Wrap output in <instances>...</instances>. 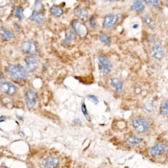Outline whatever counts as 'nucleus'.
<instances>
[{"instance_id":"26","label":"nucleus","mask_w":168,"mask_h":168,"mask_svg":"<svg viewBox=\"0 0 168 168\" xmlns=\"http://www.w3.org/2000/svg\"><path fill=\"white\" fill-rule=\"evenodd\" d=\"M81 110H82V112L84 115L85 118L87 119V120H88V121H90V118L89 117L88 112H87V109H86V106L84 102L81 105Z\"/></svg>"},{"instance_id":"32","label":"nucleus","mask_w":168,"mask_h":168,"mask_svg":"<svg viewBox=\"0 0 168 168\" xmlns=\"http://www.w3.org/2000/svg\"><path fill=\"white\" fill-rule=\"evenodd\" d=\"M138 27V24H135L133 25V28L134 29H137Z\"/></svg>"},{"instance_id":"6","label":"nucleus","mask_w":168,"mask_h":168,"mask_svg":"<svg viewBox=\"0 0 168 168\" xmlns=\"http://www.w3.org/2000/svg\"><path fill=\"white\" fill-rule=\"evenodd\" d=\"M119 18V15L118 14L106 15L105 17L103 22V28L105 29H109L112 27L117 23Z\"/></svg>"},{"instance_id":"12","label":"nucleus","mask_w":168,"mask_h":168,"mask_svg":"<svg viewBox=\"0 0 168 168\" xmlns=\"http://www.w3.org/2000/svg\"><path fill=\"white\" fill-rule=\"evenodd\" d=\"M25 62L27 64V68L29 71L33 72L35 71L38 66L37 59L33 57H28L25 59Z\"/></svg>"},{"instance_id":"29","label":"nucleus","mask_w":168,"mask_h":168,"mask_svg":"<svg viewBox=\"0 0 168 168\" xmlns=\"http://www.w3.org/2000/svg\"><path fill=\"white\" fill-rule=\"evenodd\" d=\"M90 25L93 29H96L97 28V24H96V20H95V17L93 16L90 20Z\"/></svg>"},{"instance_id":"30","label":"nucleus","mask_w":168,"mask_h":168,"mask_svg":"<svg viewBox=\"0 0 168 168\" xmlns=\"http://www.w3.org/2000/svg\"><path fill=\"white\" fill-rule=\"evenodd\" d=\"M8 4V0H0V8H3Z\"/></svg>"},{"instance_id":"16","label":"nucleus","mask_w":168,"mask_h":168,"mask_svg":"<svg viewBox=\"0 0 168 168\" xmlns=\"http://www.w3.org/2000/svg\"><path fill=\"white\" fill-rule=\"evenodd\" d=\"M144 8L145 7L140 0L135 1L132 5L131 6V9L132 10L139 12V13L143 12V10H144Z\"/></svg>"},{"instance_id":"13","label":"nucleus","mask_w":168,"mask_h":168,"mask_svg":"<svg viewBox=\"0 0 168 168\" xmlns=\"http://www.w3.org/2000/svg\"><path fill=\"white\" fill-rule=\"evenodd\" d=\"M26 101L29 108H32L33 107L36 102V95L35 92L32 90L28 91L26 94Z\"/></svg>"},{"instance_id":"27","label":"nucleus","mask_w":168,"mask_h":168,"mask_svg":"<svg viewBox=\"0 0 168 168\" xmlns=\"http://www.w3.org/2000/svg\"><path fill=\"white\" fill-rule=\"evenodd\" d=\"M145 2L148 4L150 3L155 8H157L159 6V3L158 2V0H145Z\"/></svg>"},{"instance_id":"21","label":"nucleus","mask_w":168,"mask_h":168,"mask_svg":"<svg viewBox=\"0 0 168 168\" xmlns=\"http://www.w3.org/2000/svg\"><path fill=\"white\" fill-rule=\"evenodd\" d=\"M66 38L64 40V43L68 44L71 43V41L74 38V34L73 31L70 29H68L65 31Z\"/></svg>"},{"instance_id":"24","label":"nucleus","mask_w":168,"mask_h":168,"mask_svg":"<svg viewBox=\"0 0 168 168\" xmlns=\"http://www.w3.org/2000/svg\"><path fill=\"white\" fill-rule=\"evenodd\" d=\"M23 8L21 7H17L15 12V16L19 20L23 18Z\"/></svg>"},{"instance_id":"14","label":"nucleus","mask_w":168,"mask_h":168,"mask_svg":"<svg viewBox=\"0 0 168 168\" xmlns=\"http://www.w3.org/2000/svg\"><path fill=\"white\" fill-rule=\"evenodd\" d=\"M28 19L34 21L38 24H41L44 22V17L40 13L34 11L33 13H32V15L29 17Z\"/></svg>"},{"instance_id":"8","label":"nucleus","mask_w":168,"mask_h":168,"mask_svg":"<svg viewBox=\"0 0 168 168\" xmlns=\"http://www.w3.org/2000/svg\"><path fill=\"white\" fill-rule=\"evenodd\" d=\"M98 59L102 66V71L104 75L108 74L111 69V62L106 57L103 56H99Z\"/></svg>"},{"instance_id":"9","label":"nucleus","mask_w":168,"mask_h":168,"mask_svg":"<svg viewBox=\"0 0 168 168\" xmlns=\"http://www.w3.org/2000/svg\"><path fill=\"white\" fill-rule=\"evenodd\" d=\"M166 148L167 146L165 144L162 143H158L151 148L150 153L152 156H157L162 154L165 151Z\"/></svg>"},{"instance_id":"5","label":"nucleus","mask_w":168,"mask_h":168,"mask_svg":"<svg viewBox=\"0 0 168 168\" xmlns=\"http://www.w3.org/2000/svg\"><path fill=\"white\" fill-rule=\"evenodd\" d=\"M59 160L56 157L49 156L44 159L41 163V168H56Z\"/></svg>"},{"instance_id":"3","label":"nucleus","mask_w":168,"mask_h":168,"mask_svg":"<svg viewBox=\"0 0 168 168\" xmlns=\"http://www.w3.org/2000/svg\"><path fill=\"white\" fill-rule=\"evenodd\" d=\"M73 28L78 36L80 38H85L88 33V29L84 23L78 20H73L72 23Z\"/></svg>"},{"instance_id":"18","label":"nucleus","mask_w":168,"mask_h":168,"mask_svg":"<svg viewBox=\"0 0 168 168\" xmlns=\"http://www.w3.org/2000/svg\"><path fill=\"white\" fill-rule=\"evenodd\" d=\"M51 13L53 16L55 17H58L63 14V10L60 7L54 6L51 8Z\"/></svg>"},{"instance_id":"17","label":"nucleus","mask_w":168,"mask_h":168,"mask_svg":"<svg viewBox=\"0 0 168 168\" xmlns=\"http://www.w3.org/2000/svg\"><path fill=\"white\" fill-rule=\"evenodd\" d=\"M141 139L138 137V136L136 135H133V136H130L128 138L126 141L127 145L130 147H133L139 144L141 142Z\"/></svg>"},{"instance_id":"11","label":"nucleus","mask_w":168,"mask_h":168,"mask_svg":"<svg viewBox=\"0 0 168 168\" xmlns=\"http://www.w3.org/2000/svg\"><path fill=\"white\" fill-rule=\"evenodd\" d=\"M74 14L78 18L83 21L87 20L89 17L88 11L82 8H77L74 9Z\"/></svg>"},{"instance_id":"7","label":"nucleus","mask_w":168,"mask_h":168,"mask_svg":"<svg viewBox=\"0 0 168 168\" xmlns=\"http://www.w3.org/2000/svg\"><path fill=\"white\" fill-rule=\"evenodd\" d=\"M0 91L8 95H13L16 93V87L10 83L3 82L0 84Z\"/></svg>"},{"instance_id":"20","label":"nucleus","mask_w":168,"mask_h":168,"mask_svg":"<svg viewBox=\"0 0 168 168\" xmlns=\"http://www.w3.org/2000/svg\"><path fill=\"white\" fill-rule=\"evenodd\" d=\"M143 20L144 23L147 25L148 27L151 29H154L156 25L154 21L152 20L151 17L148 15H144L143 16Z\"/></svg>"},{"instance_id":"23","label":"nucleus","mask_w":168,"mask_h":168,"mask_svg":"<svg viewBox=\"0 0 168 168\" xmlns=\"http://www.w3.org/2000/svg\"><path fill=\"white\" fill-rule=\"evenodd\" d=\"M99 39L101 42L105 44H109L110 43V39L109 37L105 33H101L99 35Z\"/></svg>"},{"instance_id":"15","label":"nucleus","mask_w":168,"mask_h":168,"mask_svg":"<svg viewBox=\"0 0 168 168\" xmlns=\"http://www.w3.org/2000/svg\"><path fill=\"white\" fill-rule=\"evenodd\" d=\"M112 86L116 88L118 94H121L123 90V84L122 82L117 78H113L111 80Z\"/></svg>"},{"instance_id":"10","label":"nucleus","mask_w":168,"mask_h":168,"mask_svg":"<svg viewBox=\"0 0 168 168\" xmlns=\"http://www.w3.org/2000/svg\"><path fill=\"white\" fill-rule=\"evenodd\" d=\"M151 55L157 59H161L164 55V51L161 45L159 43H155L151 51Z\"/></svg>"},{"instance_id":"4","label":"nucleus","mask_w":168,"mask_h":168,"mask_svg":"<svg viewBox=\"0 0 168 168\" xmlns=\"http://www.w3.org/2000/svg\"><path fill=\"white\" fill-rule=\"evenodd\" d=\"M21 49L24 53L30 55H36L39 54V51L36 45L30 41H25L22 43Z\"/></svg>"},{"instance_id":"19","label":"nucleus","mask_w":168,"mask_h":168,"mask_svg":"<svg viewBox=\"0 0 168 168\" xmlns=\"http://www.w3.org/2000/svg\"><path fill=\"white\" fill-rule=\"evenodd\" d=\"M0 35L3 37V38L7 41L11 39L14 36V34L9 31H7L3 28H0Z\"/></svg>"},{"instance_id":"28","label":"nucleus","mask_w":168,"mask_h":168,"mask_svg":"<svg viewBox=\"0 0 168 168\" xmlns=\"http://www.w3.org/2000/svg\"><path fill=\"white\" fill-rule=\"evenodd\" d=\"M88 99L93 103H94L95 105H97L99 102L97 98L94 95H89L88 96Z\"/></svg>"},{"instance_id":"31","label":"nucleus","mask_w":168,"mask_h":168,"mask_svg":"<svg viewBox=\"0 0 168 168\" xmlns=\"http://www.w3.org/2000/svg\"><path fill=\"white\" fill-rule=\"evenodd\" d=\"M105 2H114L118 1L119 0H103Z\"/></svg>"},{"instance_id":"25","label":"nucleus","mask_w":168,"mask_h":168,"mask_svg":"<svg viewBox=\"0 0 168 168\" xmlns=\"http://www.w3.org/2000/svg\"><path fill=\"white\" fill-rule=\"evenodd\" d=\"M44 8V6L41 2L37 0L34 4V11L40 13V11Z\"/></svg>"},{"instance_id":"22","label":"nucleus","mask_w":168,"mask_h":168,"mask_svg":"<svg viewBox=\"0 0 168 168\" xmlns=\"http://www.w3.org/2000/svg\"><path fill=\"white\" fill-rule=\"evenodd\" d=\"M168 102L167 100H164L162 103L161 106V114L164 116H168Z\"/></svg>"},{"instance_id":"1","label":"nucleus","mask_w":168,"mask_h":168,"mask_svg":"<svg viewBox=\"0 0 168 168\" xmlns=\"http://www.w3.org/2000/svg\"><path fill=\"white\" fill-rule=\"evenodd\" d=\"M7 71L14 78L17 80H21L26 78V70L21 65L10 64L7 68Z\"/></svg>"},{"instance_id":"2","label":"nucleus","mask_w":168,"mask_h":168,"mask_svg":"<svg viewBox=\"0 0 168 168\" xmlns=\"http://www.w3.org/2000/svg\"><path fill=\"white\" fill-rule=\"evenodd\" d=\"M132 125L135 130L140 133H144L149 130L150 124L148 120L142 118H136L132 121Z\"/></svg>"}]
</instances>
